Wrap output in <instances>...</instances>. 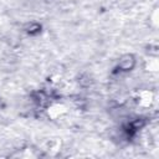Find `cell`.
<instances>
[{"mask_svg":"<svg viewBox=\"0 0 159 159\" xmlns=\"http://www.w3.org/2000/svg\"><path fill=\"white\" fill-rule=\"evenodd\" d=\"M66 112H67V108H66V106L62 104V103H53V104H51V106L47 108V114H48V117H51V118H53V119L58 118L60 116H62V114L66 113Z\"/></svg>","mask_w":159,"mask_h":159,"instance_id":"3","label":"cell"},{"mask_svg":"<svg viewBox=\"0 0 159 159\" xmlns=\"http://www.w3.org/2000/svg\"><path fill=\"white\" fill-rule=\"evenodd\" d=\"M154 101V94L153 92L148 91V89H143V91H139L137 93V97H135V102L138 103L139 107L142 108H148L152 106Z\"/></svg>","mask_w":159,"mask_h":159,"instance_id":"1","label":"cell"},{"mask_svg":"<svg viewBox=\"0 0 159 159\" xmlns=\"http://www.w3.org/2000/svg\"><path fill=\"white\" fill-rule=\"evenodd\" d=\"M134 66H135V57H134L132 53L123 55V56L119 58L118 67H119L120 71H130Z\"/></svg>","mask_w":159,"mask_h":159,"instance_id":"2","label":"cell"}]
</instances>
